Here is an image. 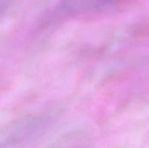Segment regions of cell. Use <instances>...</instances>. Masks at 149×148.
Returning <instances> with one entry per match:
<instances>
[{
    "label": "cell",
    "mask_w": 149,
    "mask_h": 148,
    "mask_svg": "<svg viewBox=\"0 0 149 148\" xmlns=\"http://www.w3.org/2000/svg\"><path fill=\"white\" fill-rule=\"evenodd\" d=\"M13 0H0V17H2L11 5Z\"/></svg>",
    "instance_id": "cell-3"
},
{
    "label": "cell",
    "mask_w": 149,
    "mask_h": 148,
    "mask_svg": "<svg viewBox=\"0 0 149 148\" xmlns=\"http://www.w3.org/2000/svg\"><path fill=\"white\" fill-rule=\"evenodd\" d=\"M53 121L51 114L23 117L0 130V148H22L41 137Z\"/></svg>",
    "instance_id": "cell-1"
},
{
    "label": "cell",
    "mask_w": 149,
    "mask_h": 148,
    "mask_svg": "<svg viewBox=\"0 0 149 148\" xmlns=\"http://www.w3.org/2000/svg\"><path fill=\"white\" fill-rule=\"evenodd\" d=\"M117 0H62L60 9L68 15H79L102 10Z\"/></svg>",
    "instance_id": "cell-2"
}]
</instances>
